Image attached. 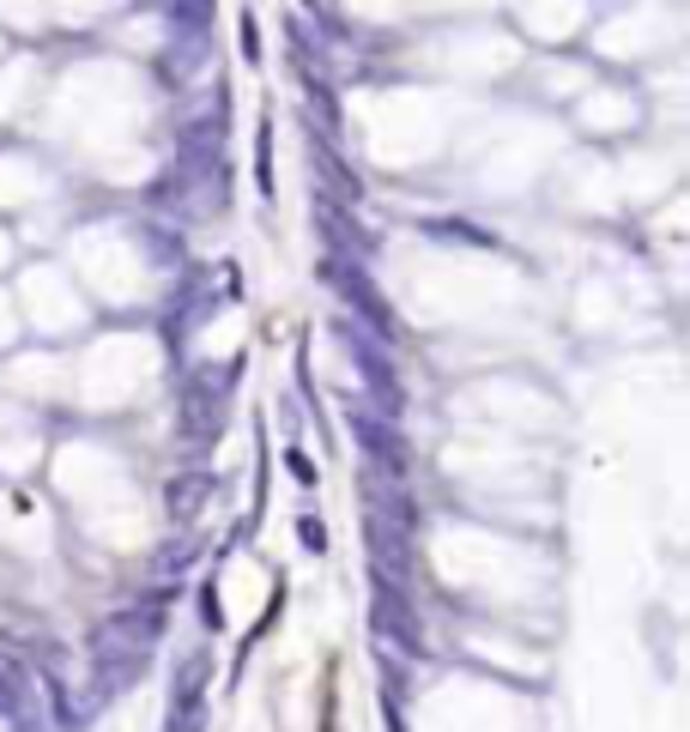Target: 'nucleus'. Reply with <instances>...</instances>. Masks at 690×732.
<instances>
[{"label": "nucleus", "mask_w": 690, "mask_h": 732, "mask_svg": "<svg viewBox=\"0 0 690 732\" xmlns=\"http://www.w3.org/2000/svg\"><path fill=\"white\" fill-rule=\"evenodd\" d=\"M322 279L334 285V297L345 303V321H357V327H364L369 339H381V345L400 339V327H394V310L381 303V291L369 285L364 261H352V254H327V261H322Z\"/></svg>", "instance_id": "obj_1"}, {"label": "nucleus", "mask_w": 690, "mask_h": 732, "mask_svg": "<svg viewBox=\"0 0 690 732\" xmlns=\"http://www.w3.org/2000/svg\"><path fill=\"white\" fill-rule=\"evenodd\" d=\"M164 629H170V611H164V599H146V606H127V611H109L104 624H92V660H134V653H146L164 641Z\"/></svg>", "instance_id": "obj_2"}, {"label": "nucleus", "mask_w": 690, "mask_h": 732, "mask_svg": "<svg viewBox=\"0 0 690 732\" xmlns=\"http://www.w3.org/2000/svg\"><path fill=\"white\" fill-rule=\"evenodd\" d=\"M334 339H339V352L352 357V369L364 376V388H369V406H376L381 418H400V406H406V394H400V376H394V357H388V345L381 339H369L357 321H334Z\"/></svg>", "instance_id": "obj_3"}, {"label": "nucleus", "mask_w": 690, "mask_h": 732, "mask_svg": "<svg viewBox=\"0 0 690 732\" xmlns=\"http://www.w3.org/2000/svg\"><path fill=\"white\" fill-rule=\"evenodd\" d=\"M345 423H352V436H357V448H364L369 472L406 484V436H400V423L381 418L369 400H345Z\"/></svg>", "instance_id": "obj_4"}, {"label": "nucleus", "mask_w": 690, "mask_h": 732, "mask_svg": "<svg viewBox=\"0 0 690 732\" xmlns=\"http://www.w3.org/2000/svg\"><path fill=\"white\" fill-rule=\"evenodd\" d=\"M0 721L12 732H49L43 721V684L12 648H0Z\"/></svg>", "instance_id": "obj_5"}, {"label": "nucleus", "mask_w": 690, "mask_h": 732, "mask_svg": "<svg viewBox=\"0 0 690 732\" xmlns=\"http://www.w3.org/2000/svg\"><path fill=\"white\" fill-rule=\"evenodd\" d=\"M369 618H376L381 641H400L406 653H425V636H418V611L406 582H388V575H369Z\"/></svg>", "instance_id": "obj_6"}, {"label": "nucleus", "mask_w": 690, "mask_h": 732, "mask_svg": "<svg viewBox=\"0 0 690 732\" xmlns=\"http://www.w3.org/2000/svg\"><path fill=\"white\" fill-rule=\"evenodd\" d=\"M207 61H212V31H170L164 36V55H158V85L164 92H182Z\"/></svg>", "instance_id": "obj_7"}, {"label": "nucleus", "mask_w": 690, "mask_h": 732, "mask_svg": "<svg viewBox=\"0 0 690 732\" xmlns=\"http://www.w3.org/2000/svg\"><path fill=\"white\" fill-rule=\"evenodd\" d=\"M224 400H230V394H219V388H212V381H188V388H182V442H219V436H224Z\"/></svg>", "instance_id": "obj_8"}, {"label": "nucleus", "mask_w": 690, "mask_h": 732, "mask_svg": "<svg viewBox=\"0 0 690 732\" xmlns=\"http://www.w3.org/2000/svg\"><path fill=\"white\" fill-rule=\"evenodd\" d=\"M364 538H369V563H376L369 575H388V582H406V575H412V533L364 515Z\"/></svg>", "instance_id": "obj_9"}, {"label": "nucleus", "mask_w": 690, "mask_h": 732, "mask_svg": "<svg viewBox=\"0 0 690 732\" xmlns=\"http://www.w3.org/2000/svg\"><path fill=\"white\" fill-rule=\"evenodd\" d=\"M212 491H219V479H212V472L182 467V472H170V484H164V509H170V521H176V526H188V521L207 515Z\"/></svg>", "instance_id": "obj_10"}, {"label": "nucleus", "mask_w": 690, "mask_h": 732, "mask_svg": "<svg viewBox=\"0 0 690 732\" xmlns=\"http://www.w3.org/2000/svg\"><path fill=\"white\" fill-rule=\"evenodd\" d=\"M43 697H49V721H55L61 732H85V726H92V702L73 697L61 672H49V678H43Z\"/></svg>", "instance_id": "obj_11"}, {"label": "nucleus", "mask_w": 690, "mask_h": 732, "mask_svg": "<svg viewBox=\"0 0 690 732\" xmlns=\"http://www.w3.org/2000/svg\"><path fill=\"white\" fill-rule=\"evenodd\" d=\"M315 224H322V237H327V254H352V261H364V237H357V224L327 195L315 200Z\"/></svg>", "instance_id": "obj_12"}, {"label": "nucleus", "mask_w": 690, "mask_h": 732, "mask_svg": "<svg viewBox=\"0 0 690 732\" xmlns=\"http://www.w3.org/2000/svg\"><path fill=\"white\" fill-rule=\"evenodd\" d=\"M134 242H139V254H146V261H158V266H182L188 261V249H182V237H176V224H134Z\"/></svg>", "instance_id": "obj_13"}, {"label": "nucleus", "mask_w": 690, "mask_h": 732, "mask_svg": "<svg viewBox=\"0 0 690 732\" xmlns=\"http://www.w3.org/2000/svg\"><path fill=\"white\" fill-rule=\"evenodd\" d=\"M146 7H164L170 31H212V12H219V0H146Z\"/></svg>", "instance_id": "obj_14"}, {"label": "nucleus", "mask_w": 690, "mask_h": 732, "mask_svg": "<svg viewBox=\"0 0 690 732\" xmlns=\"http://www.w3.org/2000/svg\"><path fill=\"white\" fill-rule=\"evenodd\" d=\"M207 678H212V653L195 648L176 660V678H170V697H207Z\"/></svg>", "instance_id": "obj_15"}, {"label": "nucleus", "mask_w": 690, "mask_h": 732, "mask_svg": "<svg viewBox=\"0 0 690 732\" xmlns=\"http://www.w3.org/2000/svg\"><path fill=\"white\" fill-rule=\"evenodd\" d=\"M195 557H200V538L195 533H176V538H164V545L151 551V575H182Z\"/></svg>", "instance_id": "obj_16"}, {"label": "nucleus", "mask_w": 690, "mask_h": 732, "mask_svg": "<svg viewBox=\"0 0 690 732\" xmlns=\"http://www.w3.org/2000/svg\"><path fill=\"white\" fill-rule=\"evenodd\" d=\"M146 200H151V207H158L164 218H182L188 207H195V195H188V182H182V176H176V170H164L158 182L146 188Z\"/></svg>", "instance_id": "obj_17"}, {"label": "nucleus", "mask_w": 690, "mask_h": 732, "mask_svg": "<svg viewBox=\"0 0 690 732\" xmlns=\"http://www.w3.org/2000/svg\"><path fill=\"white\" fill-rule=\"evenodd\" d=\"M164 732H207V697H170Z\"/></svg>", "instance_id": "obj_18"}, {"label": "nucleus", "mask_w": 690, "mask_h": 732, "mask_svg": "<svg viewBox=\"0 0 690 732\" xmlns=\"http://www.w3.org/2000/svg\"><path fill=\"white\" fill-rule=\"evenodd\" d=\"M315 164H322V176H327V188H334V195H345V200H357V176L352 170H339V158H334V151H315Z\"/></svg>", "instance_id": "obj_19"}, {"label": "nucleus", "mask_w": 690, "mask_h": 732, "mask_svg": "<svg viewBox=\"0 0 690 732\" xmlns=\"http://www.w3.org/2000/svg\"><path fill=\"white\" fill-rule=\"evenodd\" d=\"M285 472H291L297 484H315V479H322V472H315V460L303 454V448H291V454H285Z\"/></svg>", "instance_id": "obj_20"}, {"label": "nucleus", "mask_w": 690, "mask_h": 732, "mask_svg": "<svg viewBox=\"0 0 690 732\" xmlns=\"http://www.w3.org/2000/svg\"><path fill=\"white\" fill-rule=\"evenodd\" d=\"M254 188L273 200V134H261V176H254Z\"/></svg>", "instance_id": "obj_21"}, {"label": "nucleus", "mask_w": 690, "mask_h": 732, "mask_svg": "<svg viewBox=\"0 0 690 732\" xmlns=\"http://www.w3.org/2000/svg\"><path fill=\"white\" fill-rule=\"evenodd\" d=\"M297 538H303L310 551H327V533H322V521H315V515H303V521H297Z\"/></svg>", "instance_id": "obj_22"}, {"label": "nucleus", "mask_w": 690, "mask_h": 732, "mask_svg": "<svg viewBox=\"0 0 690 732\" xmlns=\"http://www.w3.org/2000/svg\"><path fill=\"white\" fill-rule=\"evenodd\" d=\"M242 55L261 61V31H254V12H242Z\"/></svg>", "instance_id": "obj_23"}, {"label": "nucleus", "mask_w": 690, "mask_h": 732, "mask_svg": "<svg viewBox=\"0 0 690 732\" xmlns=\"http://www.w3.org/2000/svg\"><path fill=\"white\" fill-rule=\"evenodd\" d=\"M200 624H207V629H219V624H224V618H219V594H212V587L200 594Z\"/></svg>", "instance_id": "obj_24"}, {"label": "nucleus", "mask_w": 690, "mask_h": 732, "mask_svg": "<svg viewBox=\"0 0 690 732\" xmlns=\"http://www.w3.org/2000/svg\"><path fill=\"white\" fill-rule=\"evenodd\" d=\"M394 732H400V721H394Z\"/></svg>", "instance_id": "obj_25"}]
</instances>
